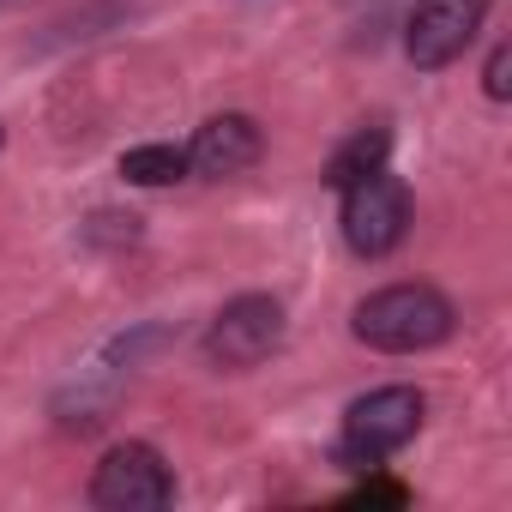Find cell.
<instances>
[{"mask_svg": "<svg viewBox=\"0 0 512 512\" xmlns=\"http://www.w3.org/2000/svg\"><path fill=\"white\" fill-rule=\"evenodd\" d=\"M79 235H85V247H133L145 229H139L133 211H91Z\"/></svg>", "mask_w": 512, "mask_h": 512, "instance_id": "10", "label": "cell"}, {"mask_svg": "<svg viewBox=\"0 0 512 512\" xmlns=\"http://www.w3.org/2000/svg\"><path fill=\"white\" fill-rule=\"evenodd\" d=\"M386 151H392V133L374 121V127H356L338 151H332V163H326V187L332 193H344L350 181H362V175H374V169H386Z\"/></svg>", "mask_w": 512, "mask_h": 512, "instance_id": "8", "label": "cell"}, {"mask_svg": "<svg viewBox=\"0 0 512 512\" xmlns=\"http://www.w3.org/2000/svg\"><path fill=\"white\" fill-rule=\"evenodd\" d=\"M0 139H7V133H0Z\"/></svg>", "mask_w": 512, "mask_h": 512, "instance_id": "14", "label": "cell"}, {"mask_svg": "<svg viewBox=\"0 0 512 512\" xmlns=\"http://www.w3.org/2000/svg\"><path fill=\"white\" fill-rule=\"evenodd\" d=\"M169 344V332L163 326H139V332H127V338H115L109 350H103V368H115V374H127V368H139L151 350H163Z\"/></svg>", "mask_w": 512, "mask_h": 512, "instance_id": "11", "label": "cell"}, {"mask_svg": "<svg viewBox=\"0 0 512 512\" xmlns=\"http://www.w3.org/2000/svg\"><path fill=\"white\" fill-rule=\"evenodd\" d=\"M344 241L356 260H386V253L410 235V187L392 175V169H374L362 181H350L344 193Z\"/></svg>", "mask_w": 512, "mask_h": 512, "instance_id": "4", "label": "cell"}, {"mask_svg": "<svg viewBox=\"0 0 512 512\" xmlns=\"http://www.w3.org/2000/svg\"><path fill=\"white\" fill-rule=\"evenodd\" d=\"M362 500H404V488H392V482H368Z\"/></svg>", "mask_w": 512, "mask_h": 512, "instance_id": "13", "label": "cell"}, {"mask_svg": "<svg viewBox=\"0 0 512 512\" xmlns=\"http://www.w3.org/2000/svg\"><path fill=\"white\" fill-rule=\"evenodd\" d=\"M488 7H494V0H416L410 31H404V55H410V67H416V73H440V67H452V61L476 43Z\"/></svg>", "mask_w": 512, "mask_h": 512, "instance_id": "6", "label": "cell"}, {"mask_svg": "<svg viewBox=\"0 0 512 512\" xmlns=\"http://www.w3.org/2000/svg\"><path fill=\"white\" fill-rule=\"evenodd\" d=\"M350 332H356V344H368L380 356H416V350H440L458 332V308L434 284H386L356 302Z\"/></svg>", "mask_w": 512, "mask_h": 512, "instance_id": "1", "label": "cell"}, {"mask_svg": "<svg viewBox=\"0 0 512 512\" xmlns=\"http://www.w3.org/2000/svg\"><path fill=\"white\" fill-rule=\"evenodd\" d=\"M260 151H266V133L253 115H211L187 145V169L205 181H229V175L260 163Z\"/></svg>", "mask_w": 512, "mask_h": 512, "instance_id": "7", "label": "cell"}, {"mask_svg": "<svg viewBox=\"0 0 512 512\" xmlns=\"http://www.w3.org/2000/svg\"><path fill=\"white\" fill-rule=\"evenodd\" d=\"M422 416H428V398L416 386H380L368 398H356L344 410V434H338V464L350 470H374L380 458L404 452L416 434H422Z\"/></svg>", "mask_w": 512, "mask_h": 512, "instance_id": "2", "label": "cell"}, {"mask_svg": "<svg viewBox=\"0 0 512 512\" xmlns=\"http://www.w3.org/2000/svg\"><path fill=\"white\" fill-rule=\"evenodd\" d=\"M169 500H175V476H169L163 452L145 440L109 446L103 464L91 470V506H103V512H157Z\"/></svg>", "mask_w": 512, "mask_h": 512, "instance_id": "5", "label": "cell"}, {"mask_svg": "<svg viewBox=\"0 0 512 512\" xmlns=\"http://www.w3.org/2000/svg\"><path fill=\"white\" fill-rule=\"evenodd\" d=\"M284 302L278 296H235L211 314L205 326V362L223 368V374H247V368H260L278 344H284Z\"/></svg>", "mask_w": 512, "mask_h": 512, "instance_id": "3", "label": "cell"}, {"mask_svg": "<svg viewBox=\"0 0 512 512\" xmlns=\"http://www.w3.org/2000/svg\"><path fill=\"white\" fill-rule=\"evenodd\" d=\"M121 175H127V187H169L187 175V151L181 145H133V151H121Z\"/></svg>", "mask_w": 512, "mask_h": 512, "instance_id": "9", "label": "cell"}, {"mask_svg": "<svg viewBox=\"0 0 512 512\" xmlns=\"http://www.w3.org/2000/svg\"><path fill=\"white\" fill-rule=\"evenodd\" d=\"M512 43H494V55H488V67H482V91H488V103H506L512 97Z\"/></svg>", "mask_w": 512, "mask_h": 512, "instance_id": "12", "label": "cell"}]
</instances>
